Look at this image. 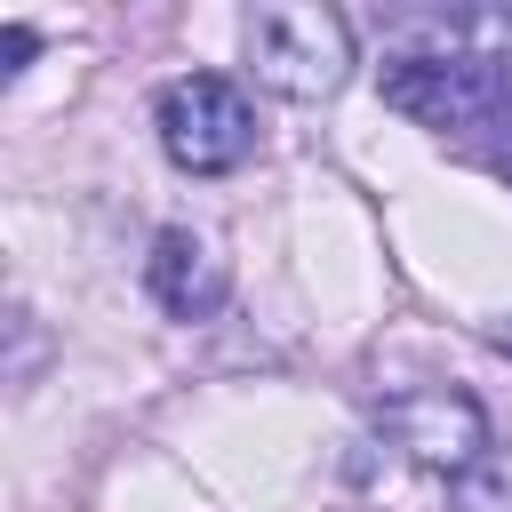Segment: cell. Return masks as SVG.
I'll return each mask as SVG.
<instances>
[{
	"instance_id": "5b68a950",
	"label": "cell",
	"mask_w": 512,
	"mask_h": 512,
	"mask_svg": "<svg viewBox=\"0 0 512 512\" xmlns=\"http://www.w3.org/2000/svg\"><path fill=\"white\" fill-rule=\"evenodd\" d=\"M144 288H152L160 312H176V320H208V312L224 304L232 280H224V256H216L208 232L168 224V232L152 240V256H144Z\"/></svg>"
},
{
	"instance_id": "8992f818",
	"label": "cell",
	"mask_w": 512,
	"mask_h": 512,
	"mask_svg": "<svg viewBox=\"0 0 512 512\" xmlns=\"http://www.w3.org/2000/svg\"><path fill=\"white\" fill-rule=\"evenodd\" d=\"M456 504L464 512H512V456H480L472 472H456Z\"/></svg>"
},
{
	"instance_id": "6da1fadb",
	"label": "cell",
	"mask_w": 512,
	"mask_h": 512,
	"mask_svg": "<svg viewBox=\"0 0 512 512\" xmlns=\"http://www.w3.org/2000/svg\"><path fill=\"white\" fill-rule=\"evenodd\" d=\"M248 64L272 96L288 104H320L344 88L352 72V24L320 0H272L248 16Z\"/></svg>"
},
{
	"instance_id": "3957f363",
	"label": "cell",
	"mask_w": 512,
	"mask_h": 512,
	"mask_svg": "<svg viewBox=\"0 0 512 512\" xmlns=\"http://www.w3.org/2000/svg\"><path fill=\"white\" fill-rule=\"evenodd\" d=\"M512 96V64L496 56H400L384 64V104L416 128H488Z\"/></svg>"
},
{
	"instance_id": "7a4b0ae2",
	"label": "cell",
	"mask_w": 512,
	"mask_h": 512,
	"mask_svg": "<svg viewBox=\"0 0 512 512\" xmlns=\"http://www.w3.org/2000/svg\"><path fill=\"white\" fill-rule=\"evenodd\" d=\"M152 128H160V152L184 176H224V168H240L256 152V112H248V96L224 72L168 80L160 104H152Z\"/></svg>"
},
{
	"instance_id": "52a82bcc",
	"label": "cell",
	"mask_w": 512,
	"mask_h": 512,
	"mask_svg": "<svg viewBox=\"0 0 512 512\" xmlns=\"http://www.w3.org/2000/svg\"><path fill=\"white\" fill-rule=\"evenodd\" d=\"M488 128H496V136H488V168H496V176H512V96H504V112H496Z\"/></svg>"
},
{
	"instance_id": "ba28073f",
	"label": "cell",
	"mask_w": 512,
	"mask_h": 512,
	"mask_svg": "<svg viewBox=\"0 0 512 512\" xmlns=\"http://www.w3.org/2000/svg\"><path fill=\"white\" fill-rule=\"evenodd\" d=\"M0 56H8V72H24V56H32V32H24V24H8V32H0Z\"/></svg>"
},
{
	"instance_id": "9c48e42d",
	"label": "cell",
	"mask_w": 512,
	"mask_h": 512,
	"mask_svg": "<svg viewBox=\"0 0 512 512\" xmlns=\"http://www.w3.org/2000/svg\"><path fill=\"white\" fill-rule=\"evenodd\" d=\"M488 344H496V352H512V320H488Z\"/></svg>"
},
{
	"instance_id": "277c9868",
	"label": "cell",
	"mask_w": 512,
	"mask_h": 512,
	"mask_svg": "<svg viewBox=\"0 0 512 512\" xmlns=\"http://www.w3.org/2000/svg\"><path fill=\"white\" fill-rule=\"evenodd\" d=\"M384 424H392V440H400L416 464H432V472H448V480L488 456V416H480V400H464V392H408V400L384 408Z\"/></svg>"
}]
</instances>
